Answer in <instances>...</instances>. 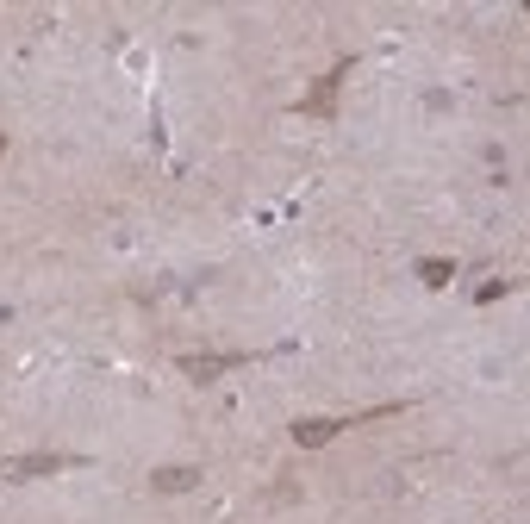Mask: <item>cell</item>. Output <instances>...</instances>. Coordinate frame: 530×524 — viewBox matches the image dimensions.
<instances>
[{"label": "cell", "mask_w": 530, "mask_h": 524, "mask_svg": "<svg viewBox=\"0 0 530 524\" xmlns=\"http://www.w3.org/2000/svg\"><path fill=\"white\" fill-rule=\"evenodd\" d=\"M63 469H75V456H51V450H38V456H13L6 462V480H32V474H63Z\"/></svg>", "instance_id": "cell-1"}, {"label": "cell", "mask_w": 530, "mask_h": 524, "mask_svg": "<svg viewBox=\"0 0 530 524\" xmlns=\"http://www.w3.org/2000/svg\"><path fill=\"white\" fill-rule=\"evenodd\" d=\"M337 431H356V419H300L294 424V443H300V450H318V443H331Z\"/></svg>", "instance_id": "cell-2"}, {"label": "cell", "mask_w": 530, "mask_h": 524, "mask_svg": "<svg viewBox=\"0 0 530 524\" xmlns=\"http://www.w3.org/2000/svg\"><path fill=\"white\" fill-rule=\"evenodd\" d=\"M200 480H207V469H194V462H175V469H157V474H150V487H157V493H194Z\"/></svg>", "instance_id": "cell-3"}, {"label": "cell", "mask_w": 530, "mask_h": 524, "mask_svg": "<svg viewBox=\"0 0 530 524\" xmlns=\"http://www.w3.org/2000/svg\"><path fill=\"white\" fill-rule=\"evenodd\" d=\"M244 363H250V356H237V350H231V356H181V374H194V381H218L225 368H244Z\"/></svg>", "instance_id": "cell-4"}, {"label": "cell", "mask_w": 530, "mask_h": 524, "mask_svg": "<svg viewBox=\"0 0 530 524\" xmlns=\"http://www.w3.org/2000/svg\"><path fill=\"white\" fill-rule=\"evenodd\" d=\"M343 75H350V63H337V69H331V75H324V82H318V94L306 106H313V112H324V106H331V94H337V82H343Z\"/></svg>", "instance_id": "cell-5"}, {"label": "cell", "mask_w": 530, "mask_h": 524, "mask_svg": "<svg viewBox=\"0 0 530 524\" xmlns=\"http://www.w3.org/2000/svg\"><path fill=\"white\" fill-rule=\"evenodd\" d=\"M419 275H424V281H430V287H443V281L456 275V262H419Z\"/></svg>", "instance_id": "cell-6"}]
</instances>
